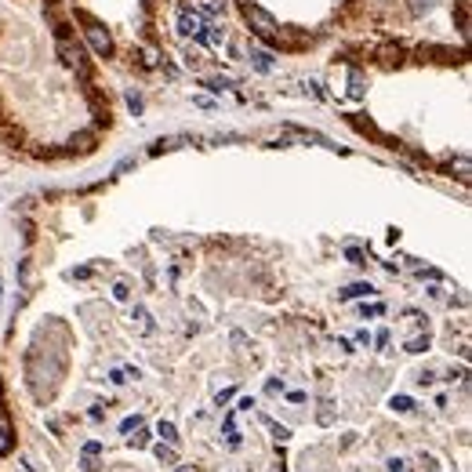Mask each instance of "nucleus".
Masks as SVG:
<instances>
[{
	"label": "nucleus",
	"instance_id": "9b49d317",
	"mask_svg": "<svg viewBox=\"0 0 472 472\" xmlns=\"http://www.w3.org/2000/svg\"><path fill=\"white\" fill-rule=\"evenodd\" d=\"M160 436H164V443H174V439H178V429L171 425V421H160V429H156Z\"/></svg>",
	"mask_w": 472,
	"mask_h": 472
},
{
	"label": "nucleus",
	"instance_id": "4468645a",
	"mask_svg": "<svg viewBox=\"0 0 472 472\" xmlns=\"http://www.w3.org/2000/svg\"><path fill=\"white\" fill-rule=\"evenodd\" d=\"M262 421H266V425H269V429H272V436H276V439H280V443H284V439H287V436H291V432H287V429H284V425H276V421H272V418H266V414H262Z\"/></svg>",
	"mask_w": 472,
	"mask_h": 472
},
{
	"label": "nucleus",
	"instance_id": "bb28decb",
	"mask_svg": "<svg viewBox=\"0 0 472 472\" xmlns=\"http://www.w3.org/2000/svg\"><path fill=\"white\" fill-rule=\"evenodd\" d=\"M19 280L22 287H29V262H19Z\"/></svg>",
	"mask_w": 472,
	"mask_h": 472
},
{
	"label": "nucleus",
	"instance_id": "412c9836",
	"mask_svg": "<svg viewBox=\"0 0 472 472\" xmlns=\"http://www.w3.org/2000/svg\"><path fill=\"white\" fill-rule=\"evenodd\" d=\"M131 443H135V447H145V443H149V432H145V429H135Z\"/></svg>",
	"mask_w": 472,
	"mask_h": 472
},
{
	"label": "nucleus",
	"instance_id": "b1692460",
	"mask_svg": "<svg viewBox=\"0 0 472 472\" xmlns=\"http://www.w3.org/2000/svg\"><path fill=\"white\" fill-rule=\"evenodd\" d=\"M91 142H95L91 135H76V138H73V145H76V149H91Z\"/></svg>",
	"mask_w": 472,
	"mask_h": 472
},
{
	"label": "nucleus",
	"instance_id": "4be33fe9",
	"mask_svg": "<svg viewBox=\"0 0 472 472\" xmlns=\"http://www.w3.org/2000/svg\"><path fill=\"white\" fill-rule=\"evenodd\" d=\"M385 313V305L382 302H374V305H364V316H382Z\"/></svg>",
	"mask_w": 472,
	"mask_h": 472
},
{
	"label": "nucleus",
	"instance_id": "cd10ccee",
	"mask_svg": "<svg viewBox=\"0 0 472 472\" xmlns=\"http://www.w3.org/2000/svg\"><path fill=\"white\" fill-rule=\"evenodd\" d=\"M84 454H91V458H99V454H102V443H95V439H91V443H84Z\"/></svg>",
	"mask_w": 472,
	"mask_h": 472
},
{
	"label": "nucleus",
	"instance_id": "c85d7f7f",
	"mask_svg": "<svg viewBox=\"0 0 472 472\" xmlns=\"http://www.w3.org/2000/svg\"><path fill=\"white\" fill-rule=\"evenodd\" d=\"M80 465H84V472H99V462H95L91 454H84V462H80Z\"/></svg>",
	"mask_w": 472,
	"mask_h": 472
},
{
	"label": "nucleus",
	"instance_id": "9d476101",
	"mask_svg": "<svg viewBox=\"0 0 472 472\" xmlns=\"http://www.w3.org/2000/svg\"><path fill=\"white\" fill-rule=\"evenodd\" d=\"M393 411L411 414V411H414V400H411V396H393Z\"/></svg>",
	"mask_w": 472,
	"mask_h": 472
},
{
	"label": "nucleus",
	"instance_id": "58836bf2",
	"mask_svg": "<svg viewBox=\"0 0 472 472\" xmlns=\"http://www.w3.org/2000/svg\"><path fill=\"white\" fill-rule=\"evenodd\" d=\"M240 4H243V8H247V4H251V0H240Z\"/></svg>",
	"mask_w": 472,
	"mask_h": 472
},
{
	"label": "nucleus",
	"instance_id": "ddd939ff",
	"mask_svg": "<svg viewBox=\"0 0 472 472\" xmlns=\"http://www.w3.org/2000/svg\"><path fill=\"white\" fill-rule=\"evenodd\" d=\"M207 44H222V29L218 26H204V33H200Z\"/></svg>",
	"mask_w": 472,
	"mask_h": 472
},
{
	"label": "nucleus",
	"instance_id": "1a4fd4ad",
	"mask_svg": "<svg viewBox=\"0 0 472 472\" xmlns=\"http://www.w3.org/2000/svg\"><path fill=\"white\" fill-rule=\"evenodd\" d=\"M425 349H429V334H414L407 341V352H425Z\"/></svg>",
	"mask_w": 472,
	"mask_h": 472
},
{
	"label": "nucleus",
	"instance_id": "4c0bfd02",
	"mask_svg": "<svg viewBox=\"0 0 472 472\" xmlns=\"http://www.w3.org/2000/svg\"><path fill=\"white\" fill-rule=\"evenodd\" d=\"M425 472H436V465H432V462H425Z\"/></svg>",
	"mask_w": 472,
	"mask_h": 472
},
{
	"label": "nucleus",
	"instance_id": "6e6552de",
	"mask_svg": "<svg viewBox=\"0 0 472 472\" xmlns=\"http://www.w3.org/2000/svg\"><path fill=\"white\" fill-rule=\"evenodd\" d=\"M349 95H352V99H364V76H360V70L349 73Z\"/></svg>",
	"mask_w": 472,
	"mask_h": 472
},
{
	"label": "nucleus",
	"instance_id": "f03ea898",
	"mask_svg": "<svg viewBox=\"0 0 472 472\" xmlns=\"http://www.w3.org/2000/svg\"><path fill=\"white\" fill-rule=\"evenodd\" d=\"M55 51H58V58L66 62V66H73L80 76H88V66H84V51L66 37V33H58V44H55Z\"/></svg>",
	"mask_w": 472,
	"mask_h": 472
},
{
	"label": "nucleus",
	"instance_id": "72a5a7b5",
	"mask_svg": "<svg viewBox=\"0 0 472 472\" xmlns=\"http://www.w3.org/2000/svg\"><path fill=\"white\" fill-rule=\"evenodd\" d=\"M389 472H407V462H400V458H393V462H389Z\"/></svg>",
	"mask_w": 472,
	"mask_h": 472
},
{
	"label": "nucleus",
	"instance_id": "e433bc0d",
	"mask_svg": "<svg viewBox=\"0 0 472 472\" xmlns=\"http://www.w3.org/2000/svg\"><path fill=\"white\" fill-rule=\"evenodd\" d=\"M174 472H193V469H189V465H178V469H174Z\"/></svg>",
	"mask_w": 472,
	"mask_h": 472
},
{
	"label": "nucleus",
	"instance_id": "f257e3e1",
	"mask_svg": "<svg viewBox=\"0 0 472 472\" xmlns=\"http://www.w3.org/2000/svg\"><path fill=\"white\" fill-rule=\"evenodd\" d=\"M243 19H247V26L254 29V37H262V40H276L280 33H276V22H272V15L262 11L258 4H247V11H243Z\"/></svg>",
	"mask_w": 472,
	"mask_h": 472
},
{
	"label": "nucleus",
	"instance_id": "aec40b11",
	"mask_svg": "<svg viewBox=\"0 0 472 472\" xmlns=\"http://www.w3.org/2000/svg\"><path fill=\"white\" fill-rule=\"evenodd\" d=\"M127 106H131V113H135V117H138V113H142V95H127Z\"/></svg>",
	"mask_w": 472,
	"mask_h": 472
},
{
	"label": "nucleus",
	"instance_id": "a211bd4d",
	"mask_svg": "<svg viewBox=\"0 0 472 472\" xmlns=\"http://www.w3.org/2000/svg\"><path fill=\"white\" fill-rule=\"evenodd\" d=\"M113 298H117V302H127V298H131V287H127V284H117V287H113Z\"/></svg>",
	"mask_w": 472,
	"mask_h": 472
},
{
	"label": "nucleus",
	"instance_id": "f3484780",
	"mask_svg": "<svg viewBox=\"0 0 472 472\" xmlns=\"http://www.w3.org/2000/svg\"><path fill=\"white\" fill-rule=\"evenodd\" d=\"M204 84L211 91H222V88H229V76H211V80H204Z\"/></svg>",
	"mask_w": 472,
	"mask_h": 472
},
{
	"label": "nucleus",
	"instance_id": "7c9ffc66",
	"mask_svg": "<svg viewBox=\"0 0 472 472\" xmlns=\"http://www.w3.org/2000/svg\"><path fill=\"white\" fill-rule=\"evenodd\" d=\"M229 400H233V389H222V393L215 396V403H218V407H222V403H229Z\"/></svg>",
	"mask_w": 472,
	"mask_h": 472
},
{
	"label": "nucleus",
	"instance_id": "393cba45",
	"mask_svg": "<svg viewBox=\"0 0 472 472\" xmlns=\"http://www.w3.org/2000/svg\"><path fill=\"white\" fill-rule=\"evenodd\" d=\"M204 11H207V15H225V4H222V0H211Z\"/></svg>",
	"mask_w": 472,
	"mask_h": 472
},
{
	"label": "nucleus",
	"instance_id": "2f4dec72",
	"mask_svg": "<svg viewBox=\"0 0 472 472\" xmlns=\"http://www.w3.org/2000/svg\"><path fill=\"white\" fill-rule=\"evenodd\" d=\"M109 382H113V385H124V382H127V374H124V371H113V374H109Z\"/></svg>",
	"mask_w": 472,
	"mask_h": 472
},
{
	"label": "nucleus",
	"instance_id": "0eeeda50",
	"mask_svg": "<svg viewBox=\"0 0 472 472\" xmlns=\"http://www.w3.org/2000/svg\"><path fill=\"white\" fill-rule=\"evenodd\" d=\"M153 450H156V458L164 462V465H174V462H178V450H174L171 443H156Z\"/></svg>",
	"mask_w": 472,
	"mask_h": 472
},
{
	"label": "nucleus",
	"instance_id": "473e14b6",
	"mask_svg": "<svg viewBox=\"0 0 472 472\" xmlns=\"http://www.w3.org/2000/svg\"><path fill=\"white\" fill-rule=\"evenodd\" d=\"M251 407H254V396H243V400L236 403V411H251Z\"/></svg>",
	"mask_w": 472,
	"mask_h": 472
},
{
	"label": "nucleus",
	"instance_id": "5701e85b",
	"mask_svg": "<svg viewBox=\"0 0 472 472\" xmlns=\"http://www.w3.org/2000/svg\"><path fill=\"white\" fill-rule=\"evenodd\" d=\"M142 425V418H124V425H120V432H135Z\"/></svg>",
	"mask_w": 472,
	"mask_h": 472
},
{
	"label": "nucleus",
	"instance_id": "a878e982",
	"mask_svg": "<svg viewBox=\"0 0 472 472\" xmlns=\"http://www.w3.org/2000/svg\"><path fill=\"white\" fill-rule=\"evenodd\" d=\"M156 62H160L156 51H142V66H156Z\"/></svg>",
	"mask_w": 472,
	"mask_h": 472
},
{
	"label": "nucleus",
	"instance_id": "39448f33",
	"mask_svg": "<svg viewBox=\"0 0 472 472\" xmlns=\"http://www.w3.org/2000/svg\"><path fill=\"white\" fill-rule=\"evenodd\" d=\"M374 287L371 284H349L345 291H341V302H352V298H371Z\"/></svg>",
	"mask_w": 472,
	"mask_h": 472
},
{
	"label": "nucleus",
	"instance_id": "20e7f679",
	"mask_svg": "<svg viewBox=\"0 0 472 472\" xmlns=\"http://www.w3.org/2000/svg\"><path fill=\"white\" fill-rule=\"evenodd\" d=\"M178 33H182V37H200L204 33V19L197 11H182V19H178Z\"/></svg>",
	"mask_w": 472,
	"mask_h": 472
},
{
	"label": "nucleus",
	"instance_id": "c756f323",
	"mask_svg": "<svg viewBox=\"0 0 472 472\" xmlns=\"http://www.w3.org/2000/svg\"><path fill=\"white\" fill-rule=\"evenodd\" d=\"M432 382H436L432 371H421V374H418V385H432Z\"/></svg>",
	"mask_w": 472,
	"mask_h": 472
},
{
	"label": "nucleus",
	"instance_id": "6ab92c4d",
	"mask_svg": "<svg viewBox=\"0 0 472 472\" xmlns=\"http://www.w3.org/2000/svg\"><path fill=\"white\" fill-rule=\"evenodd\" d=\"M382 58H385V62H400L403 51H400V47H382Z\"/></svg>",
	"mask_w": 472,
	"mask_h": 472
},
{
	"label": "nucleus",
	"instance_id": "dca6fc26",
	"mask_svg": "<svg viewBox=\"0 0 472 472\" xmlns=\"http://www.w3.org/2000/svg\"><path fill=\"white\" fill-rule=\"evenodd\" d=\"M11 450V432H8V425L0 421V454H8Z\"/></svg>",
	"mask_w": 472,
	"mask_h": 472
},
{
	"label": "nucleus",
	"instance_id": "f704fd0d",
	"mask_svg": "<svg viewBox=\"0 0 472 472\" xmlns=\"http://www.w3.org/2000/svg\"><path fill=\"white\" fill-rule=\"evenodd\" d=\"M280 389H284V382H276V378H272V382L266 385V393H269V396H276V393H280Z\"/></svg>",
	"mask_w": 472,
	"mask_h": 472
},
{
	"label": "nucleus",
	"instance_id": "7ed1b4c3",
	"mask_svg": "<svg viewBox=\"0 0 472 472\" xmlns=\"http://www.w3.org/2000/svg\"><path fill=\"white\" fill-rule=\"evenodd\" d=\"M84 19V26H88V40H91V47L99 51L102 58L113 51V37H109V29L102 26V22H95V19H88V15H80Z\"/></svg>",
	"mask_w": 472,
	"mask_h": 472
},
{
	"label": "nucleus",
	"instance_id": "2eb2a0df",
	"mask_svg": "<svg viewBox=\"0 0 472 472\" xmlns=\"http://www.w3.org/2000/svg\"><path fill=\"white\" fill-rule=\"evenodd\" d=\"M345 258H349L352 266H367V258H364V251H360V247H345Z\"/></svg>",
	"mask_w": 472,
	"mask_h": 472
},
{
	"label": "nucleus",
	"instance_id": "f8f14e48",
	"mask_svg": "<svg viewBox=\"0 0 472 472\" xmlns=\"http://www.w3.org/2000/svg\"><path fill=\"white\" fill-rule=\"evenodd\" d=\"M135 320L142 323V331H153V316H149V313H145V309H142V305H135Z\"/></svg>",
	"mask_w": 472,
	"mask_h": 472
},
{
	"label": "nucleus",
	"instance_id": "c9c22d12",
	"mask_svg": "<svg viewBox=\"0 0 472 472\" xmlns=\"http://www.w3.org/2000/svg\"><path fill=\"white\" fill-rule=\"evenodd\" d=\"M233 345H247V334H243V331H233Z\"/></svg>",
	"mask_w": 472,
	"mask_h": 472
},
{
	"label": "nucleus",
	"instance_id": "423d86ee",
	"mask_svg": "<svg viewBox=\"0 0 472 472\" xmlns=\"http://www.w3.org/2000/svg\"><path fill=\"white\" fill-rule=\"evenodd\" d=\"M251 66H254L258 73H269V70H272V55H269V51H258V47H254V51H251Z\"/></svg>",
	"mask_w": 472,
	"mask_h": 472
}]
</instances>
